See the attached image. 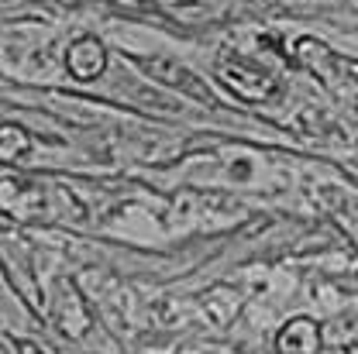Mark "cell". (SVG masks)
Listing matches in <instances>:
<instances>
[{
  "instance_id": "1",
  "label": "cell",
  "mask_w": 358,
  "mask_h": 354,
  "mask_svg": "<svg viewBox=\"0 0 358 354\" xmlns=\"http://www.w3.org/2000/svg\"><path fill=\"white\" fill-rule=\"evenodd\" d=\"M0 214L17 223L52 221V189L31 179H0Z\"/></svg>"
},
{
  "instance_id": "2",
  "label": "cell",
  "mask_w": 358,
  "mask_h": 354,
  "mask_svg": "<svg viewBox=\"0 0 358 354\" xmlns=\"http://www.w3.org/2000/svg\"><path fill=\"white\" fill-rule=\"evenodd\" d=\"M217 80L231 89L238 100H248V103H262V100H272L275 96V76L266 73L259 62L252 59H241V55H227L217 62Z\"/></svg>"
},
{
  "instance_id": "3",
  "label": "cell",
  "mask_w": 358,
  "mask_h": 354,
  "mask_svg": "<svg viewBox=\"0 0 358 354\" xmlns=\"http://www.w3.org/2000/svg\"><path fill=\"white\" fill-rule=\"evenodd\" d=\"M138 69L141 73H148L152 80H159V83H166V87L173 89H182L186 96H193V100H200V103H214V93L203 87L186 66H179L176 59H169V55H155V59H138Z\"/></svg>"
},
{
  "instance_id": "4",
  "label": "cell",
  "mask_w": 358,
  "mask_h": 354,
  "mask_svg": "<svg viewBox=\"0 0 358 354\" xmlns=\"http://www.w3.org/2000/svg\"><path fill=\"white\" fill-rule=\"evenodd\" d=\"M66 69L80 83H90V80L103 76V69H107V48H103V42L93 38V35L76 38L69 45V52H66Z\"/></svg>"
},
{
  "instance_id": "5",
  "label": "cell",
  "mask_w": 358,
  "mask_h": 354,
  "mask_svg": "<svg viewBox=\"0 0 358 354\" xmlns=\"http://www.w3.org/2000/svg\"><path fill=\"white\" fill-rule=\"evenodd\" d=\"M275 351L279 354H317L320 351V323L310 316L289 320L275 334Z\"/></svg>"
},
{
  "instance_id": "6",
  "label": "cell",
  "mask_w": 358,
  "mask_h": 354,
  "mask_svg": "<svg viewBox=\"0 0 358 354\" xmlns=\"http://www.w3.org/2000/svg\"><path fill=\"white\" fill-rule=\"evenodd\" d=\"M31 152V134L24 131L21 124H0V162L14 165Z\"/></svg>"
},
{
  "instance_id": "7",
  "label": "cell",
  "mask_w": 358,
  "mask_h": 354,
  "mask_svg": "<svg viewBox=\"0 0 358 354\" xmlns=\"http://www.w3.org/2000/svg\"><path fill=\"white\" fill-rule=\"evenodd\" d=\"M17 354H48L42 344H35V341H17Z\"/></svg>"
}]
</instances>
